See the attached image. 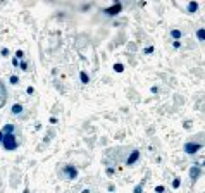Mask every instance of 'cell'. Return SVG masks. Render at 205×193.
<instances>
[{"mask_svg":"<svg viewBox=\"0 0 205 193\" xmlns=\"http://www.w3.org/2000/svg\"><path fill=\"white\" fill-rule=\"evenodd\" d=\"M4 131H5V133H9V134H10V133L14 131V126H9V124H7V126H5V129H4Z\"/></svg>","mask_w":205,"mask_h":193,"instance_id":"19","label":"cell"},{"mask_svg":"<svg viewBox=\"0 0 205 193\" xmlns=\"http://www.w3.org/2000/svg\"><path fill=\"white\" fill-rule=\"evenodd\" d=\"M200 174H202V169H200L198 166H191V167H190V178H191V181H196Z\"/></svg>","mask_w":205,"mask_h":193,"instance_id":"7","label":"cell"},{"mask_svg":"<svg viewBox=\"0 0 205 193\" xmlns=\"http://www.w3.org/2000/svg\"><path fill=\"white\" fill-rule=\"evenodd\" d=\"M195 166H198L200 169H202V167H205V157H202V159H198V160H196V164H195Z\"/></svg>","mask_w":205,"mask_h":193,"instance_id":"16","label":"cell"},{"mask_svg":"<svg viewBox=\"0 0 205 193\" xmlns=\"http://www.w3.org/2000/svg\"><path fill=\"white\" fill-rule=\"evenodd\" d=\"M81 81H83V83H88V81H90V78H88V74H86L84 71L81 72Z\"/></svg>","mask_w":205,"mask_h":193,"instance_id":"17","label":"cell"},{"mask_svg":"<svg viewBox=\"0 0 205 193\" xmlns=\"http://www.w3.org/2000/svg\"><path fill=\"white\" fill-rule=\"evenodd\" d=\"M21 111H22V107H21L19 103H16V105L12 107V112H14V114H21Z\"/></svg>","mask_w":205,"mask_h":193,"instance_id":"14","label":"cell"},{"mask_svg":"<svg viewBox=\"0 0 205 193\" xmlns=\"http://www.w3.org/2000/svg\"><path fill=\"white\" fill-rule=\"evenodd\" d=\"M155 193H167L164 184H159V186H155Z\"/></svg>","mask_w":205,"mask_h":193,"instance_id":"11","label":"cell"},{"mask_svg":"<svg viewBox=\"0 0 205 193\" xmlns=\"http://www.w3.org/2000/svg\"><path fill=\"white\" fill-rule=\"evenodd\" d=\"M14 138H16L14 134H7L5 136V140H4V148L5 150H16L19 147V142H16Z\"/></svg>","mask_w":205,"mask_h":193,"instance_id":"2","label":"cell"},{"mask_svg":"<svg viewBox=\"0 0 205 193\" xmlns=\"http://www.w3.org/2000/svg\"><path fill=\"white\" fill-rule=\"evenodd\" d=\"M171 186H173V190H178V188L181 186V179H179V178H174L173 183H171Z\"/></svg>","mask_w":205,"mask_h":193,"instance_id":"10","label":"cell"},{"mask_svg":"<svg viewBox=\"0 0 205 193\" xmlns=\"http://www.w3.org/2000/svg\"><path fill=\"white\" fill-rule=\"evenodd\" d=\"M138 159H140V150H133V152L128 155V159H126V166H128V167L134 166V164L138 162Z\"/></svg>","mask_w":205,"mask_h":193,"instance_id":"3","label":"cell"},{"mask_svg":"<svg viewBox=\"0 0 205 193\" xmlns=\"http://www.w3.org/2000/svg\"><path fill=\"white\" fill-rule=\"evenodd\" d=\"M195 35H196V40L204 41V43H205V28H196Z\"/></svg>","mask_w":205,"mask_h":193,"instance_id":"9","label":"cell"},{"mask_svg":"<svg viewBox=\"0 0 205 193\" xmlns=\"http://www.w3.org/2000/svg\"><path fill=\"white\" fill-rule=\"evenodd\" d=\"M154 45H150V47H147V48H145V53H147V55H150V53H154Z\"/></svg>","mask_w":205,"mask_h":193,"instance_id":"18","label":"cell"},{"mask_svg":"<svg viewBox=\"0 0 205 193\" xmlns=\"http://www.w3.org/2000/svg\"><path fill=\"white\" fill-rule=\"evenodd\" d=\"M169 35H171L173 41H181V38H183V31L179 30V28H171Z\"/></svg>","mask_w":205,"mask_h":193,"instance_id":"5","label":"cell"},{"mask_svg":"<svg viewBox=\"0 0 205 193\" xmlns=\"http://www.w3.org/2000/svg\"><path fill=\"white\" fill-rule=\"evenodd\" d=\"M0 98H2V100H5V88H4L2 81H0Z\"/></svg>","mask_w":205,"mask_h":193,"instance_id":"15","label":"cell"},{"mask_svg":"<svg viewBox=\"0 0 205 193\" xmlns=\"http://www.w3.org/2000/svg\"><path fill=\"white\" fill-rule=\"evenodd\" d=\"M114 71H115V72H123L124 71V66H123V64H114Z\"/></svg>","mask_w":205,"mask_h":193,"instance_id":"13","label":"cell"},{"mask_svg":"<svg viewBox=\"0 0 205 193\" xmlns=\"http://www.w3.org/2000/svg\"><path fill=\"white\" fill-rule=\"evenodd\" d=\"M10 81H12V85H16V83H17V78H16V76H12V78H10Z\"/></svg>","mask_w":205,"mask_h":193,"instance_id":"21","label":"cell"},{"mask_svg":"<svg viewBox=\"0 0 205 193\" xmlns=\"http://www.w3.org/2000/svg\"><path fill=\"white\" fill-rule=\"evenodd\" d=\"M24 193H30V192H28V190H24Z\"/></svg>","mask_w":205,"mask_h":193,"instance_id":"24","label":"cell"},{"mask_svg":"<svg viewBox=\"0 0 205 193\" xmlns=\"http://www.w3.org/2000/svg\"><path fill=\"white\" fill-rule=\"evenodd\" d=\"M188 14H195L196 10L200 9V5H198V2H188Z\"/></svg>","mask_w":205,"mask_h":193,"instance_id":"8","label":"cell"},{"mask_svg":"<svg viewBox=\"0 0 205 193\" xmlns=\"http://www.w3.org/2000/svg\"><path fill=\"white\" fill-rule=\"evenodd\" d=\"M173 47L174 48H181V41H173Z\"/></svg>","mask_w":205,"mask_h":193,"instance_id":"20","label":"cell"},{"mask_svg":"<svg viewBox=\"0 0 205 193\" xmlns=\"http://www.w3.org/2000/svg\"><path fill=\"white\" fill-rule=\"evenodd\" d=\"M83 193H90V192H88V190H84V192H83Z\"/></svg>","mask_w":205,"mask_h":193,"instance_id":"23","label":"cell"},{"mask_svg":"<svg viewBox=\"0 0 205 193\" xmlns=\"http://www.w3.org/2000/svg\"><path fill=\"white\" fill-rule=\"evenodd\" d=\"M133 193H143V183L136 184V186H134V190H133Z\"/></svg>","mask_w":205,"mask_h":193,"instance_id":"12","label":"cell"},{"mask_svg":"<svg viewBox=\"0 0 205 193\" xmlns=\"http://www.w3.org/2000/svg\"><path fill=\"white\" fill-rule=\"evenodd\" d=\"M64 174H66L67 179H74V178L78 176V169L72 167V166H66V167H64Z\"/></svg>","mask_w":205,"mask_h":193,"instance_id":"4","label":"cell"},{"mask_svg":"<svg viewBox=\"0 0 205 193\" xmlns=\"http://www.w3.org/2000/svg\"><path fill=\"white\" fill-rule=\"evenodd\" d=\"M121 10H123V5H121V4H114L110 9H105V14H107V16H117Z\"/></svg>","mask_w":205,"mask_h":193,"instance_id":"6","label":"cell"},{"mask_svg":"<svg viewBox=\"0 0 205 193\" xmlns=\"http://www.w3.org/2000/svg\"><path fill=\"white\" fill-rule=\"evenodd\" d=\"M202 147H205V133L202 134H195L193 138H190L188 142L185 143V153H188V155H195Z\"/></svg>","mask_w":205,"mask_h":193,"instance_id":"1","label":"cell"},{"mask_svg":"<svg viewBox=\"0 0 205 193\" xmlns=\"http://www.w3.org/2000/svg\"><path fill=\"white\" fill-rule=\"evenodd\" d=\"M2 140H4V138H2V133H0V142H2Z\"/></svg>","mask_w":205,"mask_h":193,"instance_id":"22","label":"cell"}]
</instances>
